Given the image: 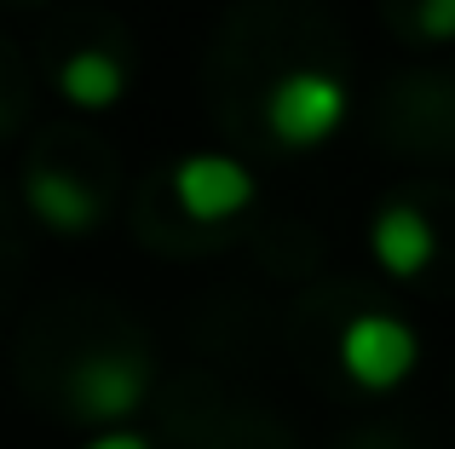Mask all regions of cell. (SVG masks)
Returning <instances> with one entry per match:
<instances>
[{"mask_svg": "<svg viewBox=\"0 0 455 449\" xmlns=\"http://www.w3.org/2000/svg\"><path fill=\"white\" fill-rule=\"evenodd\" d=\"M23 202H29V214L41 224H52V231H64V236L92 231L99 214H104L99 196H92L76 173H58V168H35L29 179H23Z\"/></svg>", "mask_w": 455, "mask_h": 449, "instance_id": "8992f818", "label": "cell"}, {"mask_svg": "<svg viewBox=\"0 0 455 449\" xmlns=\"http://www.w3.org/2000/svg\"><path fill=\"white\" fill-rule=\"evenodd\" d=\"M173 196L190 219L220 224L236 219L248 202H254V173L243 168L236 156H220V150H196L173 168Z\"/></svg>", "mask_w": 455, "mask_h": 449, "instance_id": "3957f363", "label": "cell"}, {"mask_svg": "<svg viewBox=\"0 0 455 449\" xmlns=\"http://www.w3.org/2000/svg\"><path fill=\"white\" fill-rule=\"evenodd\" d=\"M58 92H64L76 110H110L127 92V69L116 52H99V46H81L58 64Z\"/></svg>", "mask_w": 455, "mask_h": 449, "instance_id": "52a82bcc", "label": "cell"}, {"mask_svg": "<svg viewBox=\"0 0 455 449\" xmlns=\"http://www.w3.org/2000/svg\"><path fill=\"white\" fill-rule=\"evenodd\" d=\"M87 449H150L145 432H104V438H92Z\"/></svg>", "mask_w": 455, "mask_h": 449, "instance_id": "9c48e42d", "label": "cell"}, {"mask_svg": "<svg viewBox=\"0 0 455 449\" xmlns=\"http://www.w3.org/2000/svg\"><path fill=\"white\" fill-rule=\"evenodd\" d=\"M69 392H76V409L87 421H127L139 404H145L150 392V374L139 358H87L76 369V381H69Z\"/></svg>", "mask_w": 455, "mask_h": 449, "instance_id": "277c9868", "label": "cell"}, {"mask_svg": "<svg viewBox=\"0 0 455 449\" xmlns=\"http://www.w3.org/2000/svg\"><path fill=\"white\" fill-rule=\"evenodd\" d=\"M340 122H346V87L323 69H289L266 98V127L289 150H311L334 138Z\"/></svg>", "mask_w": 455, "mask_h": 449, "instance_id": "6da1fadb", "label": "cell"}, {"mask_svg": "<svg viewBox=\"0 0 455 449\" xmlns=\"http://www.w3.org/2000/svg\"><path fill=\"white\" fill-rule=\"evenodd\" d=\"M415 23H421L427 41H455V0H421Z\"/></svg>", "mask_w": 455, "mask_h": 449, "instance_id": "ba28073f", "label": "cell"}, {"mask_svg": "<svg viewBox=\"0 0 455 449\" xmlns=\"http://www.w3.org/2000/svg\"><path fill=\"white\" fill-rule=\"evenodd\" d=\"M369 248H375V265L387 277H421L438 254V231L421 208L410 202H392L375 214V231H369Z\"/></svg>", "mask_w": 455, "mask_h": 449, "instance_id": "5b68a950", "label": "cell"}, {"mask_svg": "<svg viewBox=\"0 0 455 449\" xmlns=\"http://www.w3.org/2000/svg\"><path fill=\"white\" fill-rule=\"evenodd\" d=\"M421 363V340H415L410 323L387 311H363L340 328V369L352 374L363 392H392L403 386Z\"/></svg>", "mask_w": 455, "mask_h": 449, "instance_id": "7a4b0ae2", "label": "cell"}]
</instances>
